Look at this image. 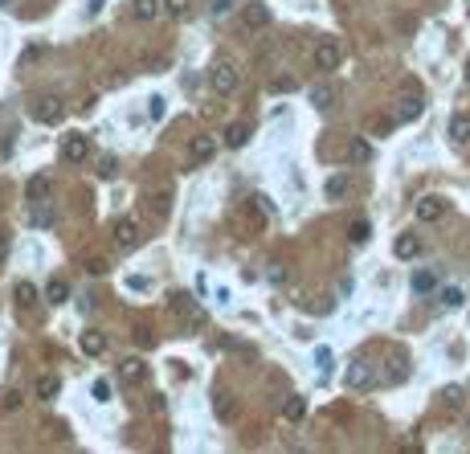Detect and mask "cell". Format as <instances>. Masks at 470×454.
Instances as JSON below:
<instances>
[{
	"label": "cell",
	"mask_w": 470,
	"mask_h": 454,
	"mask_svg": "<svg viewBox=\"0 0 470 454\" xmlns=\"http://www.w3.org/2000/svg\"><path fill=\"white\" fill-rule=\"evenodd\" d=\"M237 82H242V65H237V58L217 53V58L209 62V86L217 90V95H233Z\"/></svg>",
	"instance_id": "6da1fadb"
},
{
	"label": "cell",
	"mask_w": 470,
	"mask_h": 454,
	"mask_svg": "<svg viewBox=\"0 0 470 454\" xmlns=\"http://www.w3.org/2000/svg\"><path fill=\"white\" fill-rule=\"evenodd\" d=\"M343 385L352 393H364V389H373L376 385V369H373V360L368 357H356L348 369H343Z\"/></svg>",
	"instance_id": "7a4b0ae2"
},
{
	"label": "cell",
	"mask_w": 470,
	"mask_h": 454,
	"mask_svg": "<svg viewBox=\"0 0 470 454\" xmlns=\"http://www.w3.org/2000/svg\"><path fill=\"white\" fill-rule=\"evenodd\" d=\"M311 62H315V70H319V74H331V70L343 62L340 41H336V37H319V41H315V49H311Z\"/></svg>",
	"instance_id": "3957f363"
},
{
	"label": "cell",
	"mask_w": 470,
	"mask_h": 454,
	"mask_svg": "<svg viewBox=\"0 0 470 454\" xmlns=\"http://www.w3.org/2000/svg\"><path fill=\"white\" fill-rule=\"evenodd\" d=\"M33 119H37L41 127H58V123L65 119L62 95H41V98H33Z\"/></svg>",
	"instance_id": "277c9868"
},
{
	"label": "cell",
	"mask_w": 470,
	"mask_h": 454,
	"mask_svg": "<svg viewBox=\"0 0 470 454\" xmlns=\"http://www.w3.org/2000/svg\"><path fill=\"white\" fill-rule=\"evenodd\" d=\"M111 238H114L119 250H135V246L144 242V226H139L135 217H119V221L111 226Z\"/></svg>",
	"instance_id": "5b68a950"
},
{
	"label": "cell",
	"mask_w": 470,
	"mask_h": 454,
	"mask_svg": "<svg viewBox=\"0 0 470 454\" xmlns=\"http://www.w3.org/2000/svg\"><path fill=\"white\" fill-rule=\"evenodd\" d=\"M172 303H176V315L184 320V327H188V332H201V327H205V311L196 307L188 295H176Z\"/></svg>",
	"instance_id": "8992f818"
},
{
	"label": "cell",
	"mask_w": 470,
	"mask_h": 454,
	"mask_svg": "<svg viewBox=\"0 0 470 454\" xmlns=\"http://www.w3.org/2000/svg\"><path fill=\"white\" fill-rule=\"evenodd\" d=\"M307 102L315 107V111H331V107L340 102V90H336L331 82H315V86L307 90Z\"/></svg>",
	"instance_id": "52a82bcc"
},
{
	"label": "cell",
	"mask_w": 470,
	"mask_h": 454,
	"mask_svg": "<svg viewBox=\"0 0 470 454\" xmlns=\"http://www.w3.org/2000/svg\"><path fill=\"white\" fill-rule=\"evenodd\" d=\"M86 156H90V139H86V135L74 131V135H65L62 139V160L65 164H82Z\"/></svg>",
	"instance_id": "ba28073f"
},
{
	"label": "cell",
	"mask_w": 470,
	"mask_h": 454,
	"mask_svg": "<svg viewBox=\"0 0 470 454\" xmlns=\"http://www.w3.org/2000/svg\"><path fill=\"white\" fill-rule=\"evenodd\" d=\"M119 381H123L127 389H139V385H144V381H147V364H144V360H139V357L123 360V364H119Z\"/></svg>",
	"instance_id": "9c48e42d"
},
{
	"label": "cell",
	"mask_w": 470,
	"mask_h": 454,
	"mask_svg": "<svg viewBox=\"0 0 470 454\" xmlns=\"http://www.w3.org/2000/svg\"><path fill=\"white\" fill-rule=\"evenodd\" d=\"M425 111V95L422 90H405L401 102H397V119H417Z\"/></svg>",
	"instance_id": "30bf717a"
},
{
	"label": "cell",
	"mask_w": 470,
	"mask_h": 454,
	"mask_svg": "<svg viewBox=\"0 0 470 454\" xmlns=\"http://www.w3.org/2000/svg\"><path fill=\"white\" fill-rule=\"evenodd\" d=\"M422 250H425V242H422V238H417V233H401V238L392 242V254H397V258H401V262L417 258Z\"/></svg>",
	"instance_id": "8fae6325"
},
{
	"label": "cell",
	"mask_w": 470,
	"mask_h": 454,
	"mask_svg": "<svg viewBox=\"0 0 470 454\" xmlns=\"http://www.w3.org/2000/svg\"><path fill=\"white\" fill-rule=\"evenodd\" d=\"M213 152H217V139H213V135H196L193 144H188V164L213 160Z\"/></svg>",
	"instance_id": "7c38bea8"
},
{
	"label": "cell",
	"mask_w": 470,
	"mask_h": 454,
	"mask_svg": "<svg viewBox=\"0 0 470 454\" xmlns=\"http://www.w3.org/2000/svg\"><path fill=\"white\" fill-rule=\"evenodd\" d=\"M417 217H422V221H442V217H446V201H442V196H422V201H417Z\"/></svg>",
	"instance_id": "4fadbf2b"
},
{
	"label": "cell",
	"mask_w": 470,
	"mask_h": 454,
	"mask_svg": "<svg viewBox=\"0 0 470 454\" xmlns=\"http://www.w3.org/2000/svg\"><path fill=\"white\" fill-rule=\"evenodd\" d=\"M242 25H245V29H266V25H270V13H266V4H245Z\"/></svg>",
	"instance_id": "5bb4252c"
},
{
	"label": "cell",
	"mask_w": 470,
	"mask_h": 454,
	"mask_svg": "<svg viewBox=\"0 0 470 454\" xmlns=\"http://www.w3.org/2000/svg\"><path fill=\"white\" fill-rule=\"evenodd\" d=\"M282 418H287V422H303V418H307V397H299V393H294V397H287V406H282Z\"/></svg>",
	"instance_id": "9a60e30c"
},
{
	"label": "cell",
	"mask_w": 470,
	"mask_h": 454,
	"mask_svg": "<svg viewBox=\"0 0 470 454\" xmlns=\"http://www.w3.org/2000/svg\"><path fill=\"white\" fill-rule=\"evenodd\" d=\"M221 139H225V147H245L250 144V123H229Z\"/></svg>",
	"instance_id": "2e32d148"
},
{
	"label": "cell",
	"mask_w": 470,
	"mask_h": 454,
	"mask_svg": "<svg viewBox=\"0 0 470 454\" xmlns=\"http://www.w3.org/2000/svg\"><path fill=\"white\" fill-rule=\"evenodd\" d=\"M82 352L86 357H102L107 352V336L102 332H82Z\"/></svg>",
	"instance_id": "e0dca14e"
},
{
	"label": "cell",
	"mask_w": 470,
	"mask_h": 454,
	"mask_svg": "<svg viewBox=\"0 0 470 454\" xmlns=\"http://www.w3.org/2000/svg\"><path fill=\"white\" fill-rule=\"evenodd\" d=\"M58 393H62V381H58V376H53V373L37 376V397H41V401H53Z\"/></svg>",
	"instance_id": "ac0fdd59"
},
{
	"label": "cell",
	"mask_w": 470,
	"mask_h": 454,
	"mask_svg": "<svg viewBox=\"0 0 470 454\" xmlns=\"http://www.w3.org/2000/svg\"><path fill=\"white\" fill-rule=\"evenodd\" d=\"M147 205H151V213H156V217H168V213H172V189L151 193V196H147Z\"/></svg>",
	"instance_id": "d6986e66"
},
{
	"label": "cell",
	"mask_w": 470,
	"mask_h": 454,
	"mask_svg": "<svg viewBox=\"0 0 470 454\" xmlns=\"http://www.w3.org/2000/svg\"><path fill=\"white\" fill-rule=\"evenodd\" d=\"M131 16H135V21H156V16H160V0H135V4H131Z\"/></svg>",
	"instance_id": "ffe728a7"
},
{
	"label": "cell",
	"mask_w": 470,
	"mask_h": 454,
	"mask_svg": "<svg viewBox=\"0 0 470 454\" xmlns=\"http://www.w3.org/2000/svg\"><path fill=\"white\" fill-rule=\"evenodd\" d=\"M450 139L454 144H470V115H454L450 119Z\"/></svg>",
	"instance_id": "44dd1931"
},
{
	"label": "cell",
	"mask_w": 470,
	"mask_h": 454,
	"mask_svg": "<svg viewBox=\"0 0 470 454\" xmlns=\"http://www.w3.org/2000/svg\"><path fill=\"white\" fill-rule=\"evenodd\" d=\"M25 196H29L33 205H41V201L49 196V176H33L29 184H25Z\"/></svg>",
	"instance_id": "7402d4cb"
},
{
	"label": "cell",
	"mask_w": 470,
	"mask_h": 454,
	"mask_svg": "<svg viewBox=\"0 0 470 454\" xmlns=\"http://www.w3.org/2000/svg\"><path fill=\"white\" fill-rule=\"evenodd\" d=\"M70 299V287H65V278H49V287H46V303H65Z\"/></svg>",
	"instance_id": "603a6c76"
},
{
	"label": "cell",
	"mask_w": 470,
	"mask_h": 454,
	"mask_svg": "<svg viewBox=\"0 0 470 454\" xmlns=\"http://www.w3.org/2000/svg\"><path fill=\"white\" fill-rule=\"evenodd\" d=\"M213 409H217V418H221V422H233V418H237V406H233V397H229V393L213 397Z\"/></svg>",
	"instance_id": "cb8c5ba5"
},
{
	"label": "cell",
	"mask_w": 470,
	"mask_h": 454,
	"mask_svg": "<svg viewBox=\"0 0 470 454\" xmlns=\"http://www.w3.org/2000/svg\"><path fill=\"white\" fill-rule=\"evenodd\" d=\"M434 287H438V275H434V270H422V275H413V291H417V295H429Z\"/></svg>",
	"instance_id": "d4e9b609"
},
{
	"label": "cell",
	"mask_w": 470,
	"mask_h": 454,
	"mask_svg": "<svg viewBox=\"0 0 470 454\" xmlns=\"http://www.w3.org/2000/svg\"><path fill=\"white\" fill-rule=\"evenodd\" d=\"M373 156V147H368V139H352V147H348V160L352 164H364Z\"/></svg>",
	"instance_id": "484cf974"
},
{
	"label": "cell",
	"mask_w": 470,
	"mask_h": 454,
	"mask_svg": "<svg viewBox=\"0 0 470 454\" xmlns=\"http://www.w3.org/2000/svg\"><path fill=\"white\" fill-rule=\"evenodd\" d=\"M16 303H21V307H33V303H37V287H33V283H16Z\"/></svg>",
	"instance_id": "4316f807"
},
{
	"label": "cell",
	"mask_w": 470,
	"mask_h": 454,
	"mask_svg": "<svg viewBox=\"0 0 470 454\" xmlns=\"http://www.w3.org/2000/svg\"><path fill=\"white\" fill-rule=\"evenodd\" d=\"M327 196H331V201H343V196H348V176H331L327 180Z\"/></svg>",
	"instance_id": "83f0119b"
},
{
	"label": "cell",
	"mask_w": 470,
	"mask_h": 454,
	"mask_svg": "<svg viewBox=\"0 0 470 454\" xmlns=\"http://www.w3.org/2000/svg\"><path fill=\"white\" fill-rule=\"evenodd\" d=\"M462 299H466V295H462V287H442V303H446V307H458Z\"/></svg>",
	"instance_id": "f1b7e54d"
},
{
	"label": "cell",
	"mask_w": 470,
	"mask_h": 454,
	"mask_svg": "<svg viewBox=\"0 0 470 454\" xmlns=\"http://www.w3.org/2000/svg\"><path fill=\"white\" fill-rule=\"evenodd\" d=\"M368 233H373V226H368V221H352V242H356V246L368 242Z\"/></svg>",
	"instance_id": "f546056e"
},
{
	"label": "cell",
	"mask_w": 470,
	"mask_h": 454,
	"mask_svg": "<svg viewBox=\"0 0 470 454\" xmlns=\"http://www.w3.org/2000/svg\"><path fill=\"white\" fill-rule=\"evenodd\" d=\"M188 4H193V0H160V9H168L172 16H184L188 13Z\"/></svg>",
	"instance_id": "4dcf8cb0"
},
{
	"label": "cell",
	"mask_w": 470,
	"mask_h": 454,
	"mask_svg": "<svg viewBox=\"0 0 470 454\" xmlns=\"http://www.w3.org/2000/svg\"><path fill=\"white\" fill-rule=\"evenodd\" d=\"M0 409H9V413H13V409H21V393H16V389H9L4 397H0Z\"/></svg>",
	"instance_id": "1f68e13d"
},
{
	"label": "cell",
	"mask_w": 470,
	"mask_h": 454,
	"mask_svg": "<svg viewBox=\"0 0 470 454\" xmlns=\"http://www.w3.org/2000/svg\"><path fill=\"white\" fill-rule=\"evenodd\" d=\"M114 168H119L114 156H102V160H98V176H114Z\"/></svg>",
	"instance_id": "d6a6232c"
},
{
	"label": "cell",
	"mask_w": 470,
	"mask_h": 454,
	"mask_svg": "<svg viewBox=\"0 0 470 454\" xmlns=\"http://www.w3.org/2000/svg\"><path fill=\"white\" fill-rule=\"evenodd\" d=\"M95 401H111V385L107 381H95Z\"/></svg>",
	"instance_id": "836d02e7"
},
{
	"label": "cell",
	"mask_w": 470,
	"mask_h": 454,
	"mask_svg": "<svg viewBox=\"0 0 470 454\" xmlns=\"http://www.w3.org/2000/svg\"><path fill=\"white\" fill-rule=\"evenodd\" d=\"M442 397H446L450 406H458V401H462V389H458V385H446V393H442Z\"/></svg>",
	"instance_id": "e575fe53"
},
{
	"label": "cell",
	"mask_w": 470,
	"mask_h": 454,
	"mask_svg": "<svg viewBox=\"0 0 470 454\" xmlns=\"http://www.w3.org/2000/svg\"><path fill=\"white\" fill-rule=\"evenodd\" d=\"M392 123H397V119H376V123H373V131H376V135H389V131H392Z\"/></svg>",
	"instance_id": "d590c367"
},
{
	"label": "cell",
	"mask_w": 470,
	"mask_h": 454,
	"mask_svg": "<svg viewBox=\"0 0 470 454\" xmlns=\"http://www.w3.org/2000/svg\"><path fill=\"white\" fill-rule=\"evenodd\" d=\"M41 53H46V49H41V46H29V49H25V58H21V62L29 65V62H37V58H41Z\"/></svg>",
	"instance_id": "8d00e7d4"
},
{
	"label": "cell",
	"mask_w": 470,
	"mask_h": 454,
	"mask_svg": "<svg viewBox=\"0 0 470 454\" xmlns=\"http://www.w3.org/2000/svg\"><path fill=\"white\" fill-rule=\"evenodd\" d=\"M147 115H151V119H160V115H164V98H151V102H147Z\"/></svg>",
	"instance_id": "74e56055"
},
{
	"label": "cell",
	"mask_w": 470,
	"mask_h": 454,
	"mask_svg": "<svg viewBox=\"0 0 470 454\" xmlns=\"http://www.w3.org/2000/svg\"><path fill=\"white\" fill-rule=\"evenodd\" d=\"M229 4H233V0H213V16H225Z\"/></svg>",
	"instance_id": "f35d334b"
},
{
	"label": "cell",
	"mask_w": 470,
	"mask_h": 454,
	"mask_svg": "<svg viewBox=\"0 0 470 454\" xmlns=\"http://www.w3.org/2000/svg\"><path fill=\"white\" fill-rule=\"evenodd\" d=\"M90 275H107V262H102V258H90Z\"/></svg>",
	"instance_id": "ab89813d"
},
{
	"label": "cell",
	"mask_w": 470,
	"mask_h": 454,
	"mask_svg": "<svg viewBox=\"0 0 470 454\" xmlns=\"http://www.w3.org/2000/svg\"><path fill=\"white\" fill-rule=\"evenodd\" d=\"M9 258V233H0V262Z\"/></svg>",
	"instance_id": "60d3db41"
},
{
	"label": "cell",
	"mask_w": 470,
	"mask_h": 454,
	"mask_svg": "<svg viewBox=\"0 0 470 454\" xmlns=\"http://www.w3.org/2000/svg\"><path fill=\"white\" fill-rule=\"evenodd\" d=\"M466 82H470V62H466Z\"/></svg>",
	"instance_id": "b9f144b4"
}]
</instances>
